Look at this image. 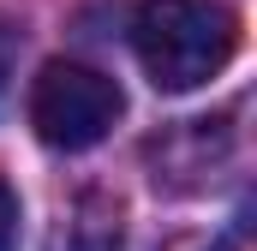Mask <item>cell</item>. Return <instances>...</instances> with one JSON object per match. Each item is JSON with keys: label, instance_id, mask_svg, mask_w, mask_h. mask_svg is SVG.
<instances>
[{"label": "cell", "instance_id": "6da1fadb", "mask_svg": "<svg viewBox=\"0 0 257 251\" xmlns=\"http://www.w3.org/2000/svg\"><path fill=\"white\" fill-rule=\"evenodd\" d=\"M132 48L156 90H197L239 48V18L221 0H144L132 18Z\"/></svg>", "mask_w": 257, "mask_h": 251}, {"label": "cell", "instance_id": "7a4b0ae2", "mask_svg": "<svg viewBox=\"0 0 257 251\" xmlns=\"http://www.w3.org/2000/svg\"><path fill=\"white\" fill-rule=\"evenodd\" d=\"M120 84L96 66L78 60H48L30 84V126L48 150H90L102 144L120 120Z\"/></svg>", "mask_w": 257, "mask_h": 251}, {"label": "cell", "instance_id": "3957f363", "mask_svg": "<svg viewBox=\"0 0 257 251\" xmlns=\"http://www.w3.org/2000/svg\"><path fill=\"white\" fill-rule=\"evenodd\" d=\"M18 245V191L0 180V251Z\"/></svg>", "mask_w": 257, "mask_h": 251}]
</instances>
